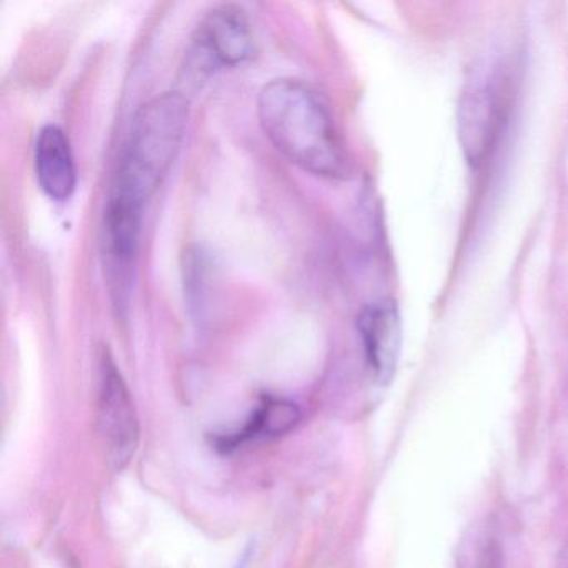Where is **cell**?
I'll return each instance as SVG.
<instances>
[{
	"label": "cell",
	"mask_w": 568,
	"mask_h": 568,
	"mask_svg": "<svg viewBox=\"0 0 568 568\" xmlns=\"http://www.w3.org/2000/svg\"><path fill=\"white\" fill-rule=\"evenodd\" d=\"M257 112L268 141L292 164L318 178L348 174L344 145L314 89L298 79H275L258 94Z\"/></svg>",
	"instance_id": "6da1fadb"
},
{
	"label": "cell",
	"mask_w": 568,
	"mask_h": 568,
	"mask_svg": "<svg viewBox=\"0 0 568 568\" xmlns=\"http://www.w3.org/2000/svg\"><path fill=\"white\" fill-rule=\"evenodd\" d=\"M187 119L189 102L179 92H164L141 105L132 121L111 191L145 205L181 149Z\"/></svg>",
	"instance_id": "7a4b0ae2"
},
{
	"label": "cell",
	"mask_w": 568,
	"mask_h": 568,
	"mask_svg": "<svg viewBox=\"0 0 568 568\" xmlns=\"http://www.w3.org/2000/svg\"><path fill=\"white\" fill-rule=\"evenodd\" d=\"M98 425L109 462L124 468L139 445V420L131 392L109 351L98 365Z\"/></svg>",
	"instance_id": "3957f363"
},
{
	"label": "cell",
	"mask_w": 568,
	"mask_h": 568,
	"mask_svg": "<svg viewBox=\"0 0 568 568\" xmlns=\"http://www.w3.org/2000/svg\"><path fill=\"white\" fill-rule=\"evenodd\" d=\"M142 212L144 204L141 202L115 191L109 192L102 219V258L105 277L118 305H124L131 292L141 239Z\"/></svg>",
	"instance_id": "277c9868"
},
{
	"label": "cell",
	"mask_w": 568,
	"mask_h": 568,
	"mask_svg": "<svg viewBox=\"0 0 568 568\" xmlns=\"http://www.w3.org/2000/svg\"><path fill=\"white\" fill-rule=\"evenodd\" d=\"M192 61L201 72L234 68L254 54V36L244 9L221 6L199 26L192 44Z\"/></svg>",
	"instance_id": "5b68a950"
},
{
	"label": "cell",
	"mask_w": 568,
	"mask_h": 568,
	"mask_svg": "<svg viewBox=\"0 0 568 568\" xmlns=\"http://www.w3.org/2000/svg\"><path fill=\"white\" fill-rule=\"evenodd\" d=\"M357 327L372 377L378 385H387L400 357L402 322L397 305L392 301L367 305L358 315Z\"/></svg>",
	"instance_id": "8992f818"
},
{
	"label": "cell",
	"mask_w": 568,
	"mask_h": 568,
	"mask_svg": "<svg viewBox=\"0 0 568 568\" xmlns=\"http://www.w3.org/2000/svg\"><path fill=\"white\" fill-rule=\"evenodd\" d=\"M36 174L52 201H68L75 191L78 172L71 142L58 125H45L36 142Z\"/></svg>",
	"instance_id": "52a82bcc"
},
{
	"label": "cell",
	"mask_w": 568,
	"mask_h": 568,
	"mask_svg": "<svg viewBox=\"0 0 568 568\" xmlns=\"http://www.w3.org/2000/svg\"><path fill=\"white\" fill-rule=\"evenodd\" d=\"M491 122H494V104L490 94L484 89H474L462 104L460 131L465 151L471 161H480L488 144Z\"/></svg>",
	"instance_id": "ba28073f"
},
{
	"label": "cell",
	"mask_w": 568,
	"mask_h": 568,
	"mask_svg": "<svg viewBox=\"0 0 568 568\" xmlns=\"http://www.w3.org/2000/svg\"><path fill=\"white\" fill-rule=\"evenodd\" d=\"M298 410L294 404L285 400H265L258 410L252 415L244 428L239 434L232 435L224 445H239L252 438L281 435L291 430L298 422Z\"/></svg>",
	"instance_id": "9c48e42d"
},
{
	"label": "cell",
	"mask_w": 568,
	"mask_h": 568,
	"mask_svg": "<svg viewBox=\"0 0 568 568\" xmlns=\"http://www.w3.org/2000/svg\"><path fill=\"white\" fill-rule=\"evenodd\" d=\"M557 568H568V541L564 545V548H561L560 555H558Z\"/></svg>",
	"instance_id": "30bf717a"
}]
</instances>
